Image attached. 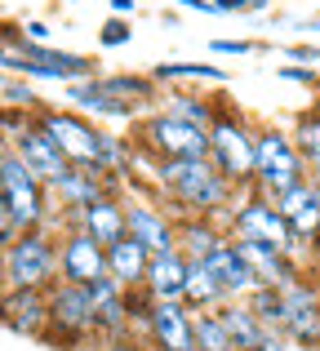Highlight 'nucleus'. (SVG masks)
I'll return each mask as SVG.
<instances>
[{
	"mask_svg": "<svg viewBox=\"0 0 320 351\" xmlns=\"http://www.w3.org/2000/svg\"><path fill=\"white\" fill-rule=\"evenodd\" d=\"M156 187L178 205L182 218H218L232 214L241 191L223 178L214 160H156Z\"/></svg>",
	"mask_w": 320,
	"mask_h": 351,
	"instance_id": "1",
	"label": "nucleus"
},
{
	"mask_svg": "<svg viewBox=\"0 0 320 351\" xmlns=\"http://www.w3.org/2000/svg\"><path fill=\"white\" fill-rule=\"evenodd\" d=\"M58 280V240L49 227L18 232L0 249V289H49Z\"/></svg>",
	"mask_w": 320,
	"mask_h": 351,
	"instance_id": "2",
	"label": "nucleus"
},
{
	"mask_svg": "<svg viewBox=\"0 0 320 351\" xmlns=\"http://www.w3.org/2000/svg\"><path fill=\"white\" fill-rule=\"evenodd\" d=\"M45 343L58 351H94L98 320H94V302H89V285H71V280L49 285V329H45Z\"/></svg>",
	"mask_w": 320,
	"mask_h": 351,
	"instance_id": "3",
	"label": "nucleus"
},
{
	"mask_svg": "<svg viewBox=\"0 0 320 351\" xmlns=\"http://www.w3.org/2000/svg\"><path fill=\"white\" fill-rule=\"evenodd\" d=\"M303 178H307V169H303V156L294 147V134L280 125L254 129V187L249 191L276 200L289 187H298Z\"/></svg>",
	"mask_w": 320,
	"mask_h": 351,
	"instance_id": "4",
	"label": "nucleus"
},
{
	"mask_svg": "<svg viewBox=\"0 0 320 351\" xmlns=\"http://www.w3.org/2000/svg\"><path fill=\"white\" fill-rule=\"evenodd\" d=\"M134 147H138V156H151V160H205L209 129L187 125L169 112H151L134 120Z\"/></svg>",
	"mask_w": 320,
	"mask_h": 351,
	"instance_id": "5",
	"label": "nucleus"
},
{
	"mask_svg": "<svg viewBox=\"0 0 320 351\" xmlns=\"http://www.w3.org/2000/svg\"><path fill=\"white\" fill-rule=\"evenodd\" d=\"M36 125L49 134V143L62 152V160L76 165V169H98L103 165V134L85 112H62V107H36ZM103 173V169H98Z\"/></svg>",
	"mask_w": 320,
	"mask_h": 351,
	"instance_id": "6",
	"label": "nucleus"
},
{
	"mask_svg": "<svg viewBox=\"0 0 320 351\" xmlns=\"http://www.w3.org/2000/svg\"><path fill=\"white\" fill-rule=\"evenodd\" d=\"M209 160L223 169V178L236 191L254 187V125L236 116L232 107H218L214 125H209Z\"/></svg>",
	"mask_w": 320,
	"mask_h": 351,
	"instance_id": "7",
	"label": "nucleus"
},
{
	"mask_svg": "<svg viewBox=\"0 0 320 351\" xmlns=\"http://www.w3.org/2000/svg\"><path fill=\"white\" fill-rule=\"evenodd\" d=\"M0 200L9 205V218H14L18 232H36V227H49L53 218V200H49V187L18 160L14 152L5 147L0 156Z\"/></svg>",
	"mask_w": 320,
	"mask_h": 351,
	"instance_id": "8",
	"label": "nucleus"
},
{
	"mask_svg": "<svg viewBox=\"0 0 320 351\" xmlns=\"http://www.w3.org/2000/svg\"><path fill=\"white\" fill-rule=\"evenodd\" d=\"M227 227H232L236 240H258V245L280 249V254H289V258L303 254V245H298V236L289 232V223L276 209V200L258 196V191H245V196L236 200L232 214H227Z\"/></svg>",
	"mask_w": 320,
	"mask_h": 351,
	"instance_id": "9",
	"label": "nucleus"
},
{
	"mask_svg": "<svg viewBox=\"0 0 320 351\" xmlns=\"http://www.w3.org/2000/svg\"><path fill=\"white\" fill-rule=\"evenodd\" d=\"M280 293H285V325H280V334L298 351H320V280L303 271Z\"/></svg>",
	"mask_w": 320,
	"mask_h": 351,
	"instance_id": "10",
	"label": "nucleus"
},
{
	"mask_svg": "<svg viewBox=\"0 0 320 351\" xmlns=\"http://www.w3.org/2000/svg\"><path fill=\"white\" fill-rule=\"evenodd\" d=\"M103 276H107V249L94 236H85L80 227H67L58 236V280L94 285Z\"/></svg>",
	"mask_w": 320,
	"mask_h": 351,
	"instance_id": "11",
	"label": "nucleus"
},
{
	"mask_svg": "<svg viewBox=\"0 0 320 351\" xmlns=\"http://www.w3.org/2000/svg\"><path fill=\"white\" fill-rule=\"evenodd\" d=\"M0 325L18 338L45 343V329H49V289H0Z\"/></svg>",
	"mask_w": 320,
	"mask_h": 351,
	"instance_id": "12",
	"label": "nucleus"
},
{
	"mask_svg": "<svg viewBox=\"0 0 320 351\" xmlns=\"http://www.w3.org/2000/svg\"><path fill=\"white\" fill-rule=\"evenodd\" d=\"M125 236H134L147 254H169L178 249V218H169L151 200H125Z\"/></svg>",
	"mask_w": 320,
	"mask_h": 351,
	"instance_id": "13",
	"label": "nucleus"
},
{
	"mask_svg": "<svg viewBox=\"0 0 320 351\" xmlns=\"http://www.w3.org/2000/svg\"><path fill=\"white\" fill-rule=\"evenodd\" d=\"M9 152H14L18 160H23L27 169H32L36 178L45 182V187H53V182H62V178H67V169H71V165L62 160V152H58V147L49 143V134H45L40 125H36V116L27 120V125L18 129V134H14V143H9Z\"/></svg>",
	"mask_w": 320,
	"mask_h": 351,
	"instance_id": "14",
	"label": "nucleus"
},
{
	"mask_svg": "<svg viewBox=\"0 0 320 351\" xmlns=\"http://www.w3.org/2000/svg\"><path fill=\"white\" fill-rule=\"evenodd\" d=\"M143 338L151 351H196V311L182 302H151Z\"/></svg>",
	"mask_w": 320,
	"mask_h": 351,
	"instance_id": "15",
	"label": "nucleus"
},
{
	"mask_svg": "<svg viewBox=\"0 0 320 351\" xmlns=\"http://www.w3.org/2000/svg\"><path fill=\"white\" fill-rule=\"evenodd\" d=\"M276 209L285 214L289 232L298 236V245H320V182L303 178L298 187H289L285 196H276Z\"/></svg>",
	"mask_w": 320,
	"mask_h": 351,
	"instance_id": "16",
	"label": "nucleus"
},
{
	"mask_svg": "<svg viewBox=\"0 0 320 351\" xmlns=\"http://www.w3.org/2000/svg\"><path fill=\"white\" fill-rule=\"evenodd\" d=\"M107 191H116V182L107 178V173H98V169H76V165H71L67 178L49 187V200H53V209H58L62 218H76L80 209L94 205V200L107 196Z\"/></svg>",
	"mask_w": 320,
	"mask_h": 351,
	"instance_id": "17",
	"label": "nucleus"
},
{
	"mask_svg": "<svg viewBox=\"0 0 320 351\" xmlns=\"http://www.w3.org/2000/svg\"><path fill=\"white\" fill-rule=\"evenodd\" d=\"M89 302H94V320H98V338H116V334H134L130 329V289L103 276L89 285Z\"/></svg>",
	"mask_w": 320,
	"mask_h": 351,
	"instance_id": "18",
	"label": "nucleus"
},
{
	"mask_svg": "<svg viewBox=\"0 0 320 351\" xmlns=\"http://www.w3.org/2000/svg\"><path fill=\"white\" fill-rule=\"evenodd\" d=\"M67 227H80L85 236H94L98 245H116V240L125 236V200L116 196V191H107V196H98L94 205H85L76 218H67Z\"/></svg>",
	"mask_w": 320,
	"mask_h": 351,
	"instance_id": "19",
	"label": "nucleus"
},
{
	"mask_svg": "<svg viewBox=\"0 0 320 351\" xmlns=\"http://www.w3.org/2000/svg\"><path fill=\"white\" fill-rule=\"evenodd\" d=\"M205 267L218 276V285L227 289V298H249L254 289H258V280H254L249 263L241 258V249H236V240H223V245L214 249V254L205 258Z\"/></svg>",
	"mask_w": 320,
	"mask_h": 351,
	"instance_id": "20",
	"label": "nucleus"
},
{
	"mask_svg": "<svg viewBox=\"0 0 320 351\" xmlns=\"http://www.w3.org/2000/svg\"><path fill=\"white\" fill-rule=\"evenodd\" d=\"M147 267H151V254L134 236H121L116 245H107V276L121 289H143L147 285Z\"/></svg>",
	"mask_w": 320,
	"mask_h": 351,
	"instance_id": "21",
	"label": "nucleus"
},
{
	"mask_svg": "<svg viewBox=\"0 0 320 351\" xmlns=\"http://www.w3.org/2000/svg\"><path fill=\"white\" fill-rule=\"evenodd\" d=\"M187 271H191V263L178 254V249H169V254H151L147 285H143V289H147L156 302H182V289H187Z\"/></svg>",
	"mask_w": 320,
	"mask_h": 351,
	"instance_id": "22",
	"label": "nucleus"
},
{
	"mask_svg": "<svg viewBox=\"0 0 320 351\" xmlns=\"http://www.w3.org/2000/svg\"><path fill=\"white\" fill-rule=\"evenodd\" d=\"M67 98H71V107H76V112L103 116V120H143V107H138V103H125V98L103 94V89L94 85V76L67 85Z\"/></svg>",
	"mask_w": 320,
	"mask_h": 351,
	"instance_id": "23",
	"label": "nucleus"
},
{
	"mask_svg": "<svg viewBox=\"0 0 320 351\" xmlns=\"http://www.w3.org/2000/svg\"><path fill=\"white\" fill-rule=\"evenodd\" d=\"M223 240H232V232H223L218 218H178V254L187 263H205Z\"/></svg>",
	"mask_w": 320,
	"mask_h": 351,
	"instance_id": "24",
	"label": "nucleus"
},
{
	"mask_svg": "<svg viewBox=\"0 0 320 351\" xmlns=\"http://www.w3.org/2000/svg\"><path fill=\"white\" fill-rule=\"evenodd\" d=\"M218 320H223V329H227V338H232L236 351H258V343L271 334V329H262L258 316L245 307V298L223 302V307H218Z\"/></svg>",
	"mask_w": 320,
	"mask_h": 351,
	"instance_id": "25",
	"label": "nucleus"
},
{
	"mask_svg": "<svg viewBox=\"0 0 320 351\" xmlns=\"http://www.w3.org/2000/svg\"><path fill=\"white\" fill-rule=\"evenodd\" d=\"M223 302H232V298H227V289L218 285V276L209 271L205 263H191L187 289H182V307L187 311H218Z\"/></svg>",
	"mask_w": 320,
	"mask_h": 351,
	"instance_id": "26",
	"label": "nucleus"
},
{
	"mask_svg": "<svg viewBox=\"0 0 320 351\" xmlns=\"http://www.w3.org/2000/svg\"><path fill=\"white\" fill-rule=\"evenodd\" d=\"M289 134H294V147H298V156H303L307 178L320 182V112L298 116V125L289 129Z\"/></svg>",
	"mask_w": 320,
	"mask_h": 351,
	"instance_id": "27",
	"label": "nucleus"
},
{
	"mask_svg": "<svg viewBox=\"0 0 320 351\" xmlns=\"http://www.w3.org/2000/svg\"><path fill=\"white\" fill-rule=\"evenodd\" d=\"M160 112H169V116H178V120H187V125H200V129H209L214 125V116H218V107L209 103V98H196V94H164V107Z\"/></svg>",
	"mask_w": 320,
	"mask_h": 351,
	"instance_id": "28",
	"label": "nucleus"
},
{
	"mask_svg": "<svg viewBox=\"0 0 320 351\" xmlns=\"http://www.w3.org/2000/svg\"><path fill=\"white\" fill-rule=\"evenodd\" d=\"M245 307L258 316V325H262V329L280 334V325H285V293H280V289H267V285H258V289L245 298Z\"/></svg>",
	"mask_w": 320,
	"mask_h": 351,
	"instance_id": "29",
	"label": "nucleus"
},
{
	"mask_svg": "<svg viewBox=\"0 0 320 351\" xmlns=\"http://www.w3.org/2000/svg\"><path fill=\"white\" fill-rule=\"evenodd\" d=\"M151 80H218L223 85L227 80V71L223 67H214V62H160L156 71H151Z\"/></svg>",
	"mask_w": 320,
	"mask_h": 351,
	"instance_id": "30",
	"label": "nucleus"
},
{
	"mask_svg": "<svg viewBox=\"0 0 320 351\" xmlns=\"http://www.w3.org/2000/svg\"><path fill=\"white\" fill-rule=\"evenodd\" d=\"M130 40H134V27L121 23V18H112V23L98 32V45H103V49H121V45H130Z\"/></svg>",
	"mask_w": 320,
	"mask_h": 351,
	"instance_id": "31",
	"label": "nucleus"
},
{
	"mask_svg": "<svg viewBox=\"0 0 320 351\" xmlns=\"http://www.w3.org/2000/svg\"><path fill=\"white\" fill-rule=\"evenodd\" d=\"M94 351H151V347H147V338H138V334H116V338H98Z\"/></svg>",
	"mask_w": 320,
	"mask_h": 351,
	"instance_id": "32",
	"label": "nucleus"
},
{
	"mask_svg": "<svg viewBox=\"0 0 320 351\" xmlns=\"http://www.w3.org/2000/svg\"><path fill=\"white\" fill-rule=\"evenodd\" d=\"M276 76L294 80V85H316V71H307V67H276Z\"/></svg>",
	"mask_w": 320,
	"mask_h": 351,
	"instance_id": "33",
	"label": "nucleus"
},
{
	"mask_svg": "<svg viewBox=\"0 0 320 351\" xmlns=\"http://www.w3.org/2000/svg\"><path fill=\"white\" fill-rule=\"evenodd\" d=\"M214 53H232V58H241V53H254L249 40H214Z\"/></svg>",
	"mask_w": 320,
	"mask_h": 351,
	"instance_id": "34",
	"label": "nucleus"
},
{
	"mask_svg": "<svg viewBox=\"0 0 320 351\" xmlns=\"http://www.w3.org/2000/svg\"><path fill=\"white\" fill-rule=\"evenodd\" d=\"M14 236H18V227H14V218H9V205L0 200V249H5Z\"/></svg>",
	"mask_w": 320,
	"mask_h": 351,
	"instance_id": "35",
	"label": "nucleus"
},
{
	"mask_svg": "<svg viewBox=\"0 0 320 351\" xmlns=\"http://www.w3.org/2000/svg\"><path fill=\"white\" fill-rule=\"evenodd\" d=\"M23 40H32V45H49V27H45V23H23Z\"/></svg>",
	"mask_w": 320,
	"mask_h": 351,
	"instance_id": "36",
	"label": "nucleus"
},
{
	"mask_svg": "<svg viewBox=\"0 0 320 351\" xmlns=\"http://www.w3.org/2000/svg\"><path fill=\"white\" fill-rule=\"evenodd\" d=\"M258 351H298V347L289 343L285 334H267V338H262V343H258Z\"/></svg>",
	"mask_w": 320,
	"mask_h": 351,
	"instance_id": "37",
	"label": "nucleus"
},
{
	"mask_svg": "<svg viewBox=\"0 0 320 351\" xmlns=\"http://www.w3.org/2000/svg\"><path fill=\"white\" fill-rule=\"evenodd\" d=\"M214 5H218V14H241L249 0H214Z\"/></svg>",
	"mask_w": 320,
	"mask_h": 351,
	"instance_id": "38",
	"label": "nucleus"
},
{
	"mask_svg": "<svg viewBox=\"0 0 320 351\" xmlns=\"http://www.w3.org/2000/svg\"><path fill=\"white\" fill-rule=\"evenodd\" d=\"M289 53H294V58H307V62H316V58H320V49H312V45H294Z\"/></svg>",
	"mask_w": 320,
	"mask_h": 351,
	"instance_id": "39",
	"label": "nucleus"
},
{
	"mask_svg": "<svg viewBox=\"0 0 320 351\" xmlns=\"http://www.w3.org/2000/svg\"><path fill=\"white\" fill-rule=\"evenodd\" d=\"M112 9L116 14H134V0H112Z\"/></svg>",
	"mask_w": 320,
	"mask_h": 351,
	"instance_id": "40",
	"label": "nucleus"
},
{
	"mask_svg": "<svg viewBox=\"0 0 320 351\" xmlns=\"http://www.w3.org/2000/svg\"><path fill=\"white\" fill-rule=\"evenodd\" d=\"M245 9H267V0H249V5H245Z\"/></svg>",
	"mask_w": 320,
	"mask_h": 351,
	"instance_id": "41",
	"label": "nucleus"
},
{
	"mask_svg": "<svg viewBox=\"0 0 320 351\" xmlns=\"http://www.w3.org/2000/svg\"><path fill=\"white\" fill-rule=\"evenodd\" d=\"M312 32H320V23H316V27H312Z\"/></svg>",
	"mask_w": 320,
	"mask_h": 351,
	"instance_id": "42",
	"label": "nucleus"
}]
</instances>
